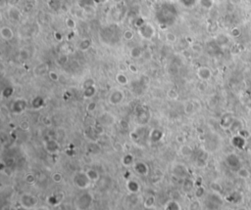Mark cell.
<instances>
[{"mask_svg":"<svg viewBox=\"0 0 251 210\" xmlns=\"http://www.w3.org/2000/svg\"><path fill=\"white\" fill-rule=\"evenodd\" d=\"M93 203V196L90 192H83L77 196L75 205L78 210H88Z\"/></svg>","mask_w":251,"mask_h":210,"instance_id":"cell-1","label":"cell"},{"mask_svg":"<svg viewBox=\"0 0 251 210\" xmlns=\"http://www.w3.org/2000/svg\"><path fill=\"white\" fill-rule=\"evenodd\" d=\"M73 183L77 188H79V189L85 190L90 186L91 181L89 180L87 173H85V171H79V172H77V173L74 175Z\"/></svg>","mask_w":251,"mask_h":210,"instance_id":"cell-2","label":"cell"},{"mask_svg":"<svg viewBox=\"0 0 251 210\" xmlns=\"http://www.w3.org/2000/svg\"><path fill=\"white\" fill-rule=\"evenodd\" d=\"M37 198L31 193H24L20 196V204L23 209H34L37 205Z\"/></svg>","mask_w":251,"mask_h":210,"instance_id":"cell-3","label":"cell"},{"mask_svg":"<svg viewBox=\"0 0 251 210\" xmlns=\"http://www.w3.org/2000/svg\"><path fill=\"white\" fill-rule=\"evenodd\" d=\"M137 31L141 38L145 40H150L155 34V28L150 23H144L141 26L137 29Z\"/></svg>","mask_w":251,"mask_h":210,"instance_id":"cell-4","label":"cell"},{"mask_svg":"<svg viewBox=\"0 0 251 210\" xmlns=\"http://www.w3.org/2000/svg\"><path fill=\"white\" fill-rule=\"evenodd\" d=\"M125 99V93L121 89H115L112 91L108 97V102L112 106H118L120 105Z\"/></svg>","mask_w":251,"mask_h":210,"instance_id":"cell-5","label":"cell"},{"mask_svg":"<svg viewBox=\"0 0 251 210\" xmlns=\"http://www.w3.org/2000/svg\"><path fill=\"white\" fill-rule=\"evenodd\" d=\"M44 149L48 154H56L60 150V144L54 138L48 137V139L44 142Z\"/></svg>","mask_w":251,"mask_h":210,"instance_id":"cell-6","label":"cell"},{"mask_svg":"<svg viewBox=\"0 0 251 210\" xmlns=\"http://www.w3.org/2000/svg\"><path fill=\"white\" fill-rule=\"evenodd\" d=\"M28 107V103L24 99H17L14 103L12 104V111L16 115H21L22 112H24Z\"/></svg>","mask_w":251,"mask_h":210,"instance_id":"cell-7","label":"cell"},{"mask_svg":"<svg viewBox=\"0 0 251 210\" xmlns=\"http://www.w3.org/2000/svg\"><path fill=\"white\" fill-rule=\"evenodd\" d=\"M226 162L229 168H232L233 170L237 171L240 168V160L237 154H232L227 157L226 158Z\"/></svg>","mask_w":251,"mask_h":210,"instance_id":"cell-8","label":"cell"},{"mask_svg":"<svg viewBox=\"0 0 251 210\" xmlns=\"http://www.w3.org/2000/svg\"><path fill=\"white\" fill-rule=\"evenodd\" d=\"M133 169H135L136 173L140 176L145 177L149 173L148 165L145 162H143V161H137V162H135V164H133Z\"/></svg>","mask_w":251,"mask_h":210,"instance_id":"cell-9","label":"cell"},{"mask_svg":"<svg viewBox=\"0 0 251 210\" xmlns=\"http://www.w3.org/2000/svg\"><path fill=\"white\" fill-rule=\"evenodd\" d=\"M173 174L177 177V178L185 179V178H188V171L186 170V168L184 167V165L177 164V165H175L174 168H173Z\"/></svg>","mask_w":251,"mask_h":210,"instance_id":"cell-10","label":"cell"},{"mask_svg":"<svg viewBox=\"0 0 251 210\" xmlns=\"http://www.w3.org/2000/svg\"><path fill=\"white\" fill-rule=\"evenodd\" d=\"M197 76L199 79H201L202 81H207L209 80L212 76V72L210 71V68H208L207 67H200L197 69Z\"/></svg>","mask_w":251,"mask_h":210,"instance_id":"cell-11","label":"cell"},{"mask_svg":"<svg viewBox=\"0 0 251 210\" xmlns=\"http://www.w3.org/2000/svg\"><path fill=\"white\" fill-rule=\"evenodd\" d=\"M0 35H1V37L4 40L10 41L12 40L14 37V31L10 26L3 25L1 26V29H0Z\"/></svg>","mask_w":251,"mask_h":210,"instance_id":"cell-12","label":"cell"},{"mask_svg":"<svg viewBox=\"0 0 251 210\" xmlns=\"http://www.w3.org/2000/svg\"><path fill=\"white\" fill-rule=\"evenodd\" d=\"M126 187H127V190L129 191L131 193H136L140 190V183H138L137 181H136V180H132V179H131V180H129L127 182Z\"/></svg>","mask_w":251,"mask_h":210,"instance_id":"cell-13","label":"cell"},{"mask_svg":"<svg viewBox=\"0 0 251 210\" xmlns=\"http://www.w3.org/2000/svg\"><path fill=\"white\" fill-rule=\"evenodd\" d=\"M7 13H8V17L14 21H19L21 19V16H22L20 10L17 7H10L7 11Z\"/></svg>","mask_w":251,"mask_h":210,"instance_id":"cell-14","label":"cell"},{"mask_svg":"<svg viewBox=\"0 0 251 210\" xmlns=\"http://www.w3.org/2000/svg\"><path fill=\"white\" fill-rule=\"evenodd\" d=\"M234 119H233V117L232 115H229V114H227L225 115L223 117H222V119H221V126L223 128H225V129H229L232 126V124L233 123Z\"/></svg>","mask_w":251,"mask_h":210,"instance_id":"cell-15","label":"cell"},{"mask_svg":"<svg viewBox=\"0 0 251 210\" xmlns=\"http://www.w3.org/2000/svg\"><path fill=\"white\" fill-rule=\"evenodd\" d=\"M100 123L103 125H111L113 124L115 122V118L113 115H111L108 112H106V114H103L102 115L100 116Z\"/></svg>","mask_w":251,"mask_h":210,"instance_id":"cell-16","label":"cell"},{"mask_svg":"<svg viewBox=\"0 0 251 210\" xmlns=\"http://www.w3.org/2000/svg\"><path fill=\"white\" fill-rule=\"evenodd\" d=\"M179 153H180V155H183V157L188 158V157H190V155L192 154V153H193V150H192V148L190 146H188V145L183 144V145H180Z\"/></svg>","mask_w":251,"mask_h":210,"instance_id":"cell-17","label":"cell"},{"mask_svg":"<svg viewBox=\"0 0 251 210\" xmlns=\"http://www.w3.org/2000/svg\"><path fill=\"white\" fill-rule=\"evenodd\" d=\"M163 135L164 133L161 130H159V129H153V130H151L150 134H149V138H150L152 142H158L162 139Z\"/></svg>","mask_w":251,"mask_h":210,"instance_id":"cell-18","label":"cell"},{"mask_svg":"<svg viewBox=\"0 0 251 210\" xmlns=\"http://www.w3.org/2000/svg\"><path fill=\"white\" fill-rule=\"evenodd\" d=\"M122 164L124 166H132L135 164V157L132 154H126L124 157L122 158Z\"/></svg>","mask_w":251,"mask_h":210,"instance_id":"cell-19","label":"cell"},{"mask_svg":"<svg viewBox=\"0 0 251 210\" xmlns=\"http://www.w3.org/2000/svg\"><path fill=\"white\" fill-rule=\"evenodd\" d=\"M85 173H87V177L89 178V180L91 182H97L99 179H100V175L98 173L97 170H95L93 168H89V169H87L85 171Z\"/></svg>","mask_w":251,"mask_h":210,"instance_id":"cell-20","label":"cell"},{"mask_svg":"<svg viewBox=\"0 0 251 210\" xmlns=\"http://www.w3.org/2000/svg\"><path fill=\"white\" fill-rule=\"evenodd\" d=\"M96 93V88L94 85H90L87 87H84L83 90V98L84 99H91Z\"/></svg>","mask_w":251,"mask_h":210,"instance_id":"cell-21","label":"cell"},{"mask_svg":"<svg viewBox=\"0 0 251 210\" xmlns=\"http://www.w3.org/2000/svg\"><path fill=\"white\" fill-rule=\"evenodd\" d=\"M115 79H116V81L122 86L128 85V83H129V78H128V76L125 74V72H118L116 74Z\"/></svg>","mask_w":251,"mask_h":210,"instance_id":"cell-22","label":"cell"},{"mask_svg":"<svg viewBox=\"0 0 251 210\" xmlns=\"http://www.w3.org/2000/svg\"><path fill=\"white\" fill-rule=\"evenodd\" d=\"M91 44H92V42H91V40H90L89 38H84V39H83L81 42L79 43L78 47H79V49L81 50V51L84 52V51L88 50L89 48L91 47Z\"/></svg>","mask_w":251,"mask_h":210,"instance_id":"cell-23","label":"cell"},{"mask_svg":"<svg viewBox=\"0 0 251 210\" xmlns=\"http://www.w3.org/2000/svg\"><path fill=\"white\" fill-rule=\"evenodd\" d=\"M244 144H245V139L243 137H241L240 135H237L236 137H233V145L236 148L242 149L244 147Z\"/></svg>","mask_w":251,"mask_h":210,"instance_id":"cell-24","label":"cell"},{"mask_svg":"<svg viewBox=\"0 0 251 210\" xmlns=\"http://www.w3.org/2000/svg\"><path fill=\"white\" fill-rule=\"evenodd\" d=\"M43 105H44V101L39 96H37V97H35V98H34L33 100H31V107H33L34 110L40 109V107H42V106H43Z\"/></svg>","mask_w":251,"mask_h":210,"instance_id":"cell-25","label":"cell"},{"mask_svg":"<svg viewBox=\"0 0 251 210\" xmlns=\"http://www.w3.org/2000/svg\"><path fill=\"white\" fill-rule=\"evenodd\" d=\"M131 57L133 58V59H140L142 57L143 55V51H142V48L140 47V46H136V47H133L132 49L131 50Z\"/></svg>","mask_w":251,"mask_h":210,"instance_id":"cell-26","label":"cell"},{"mask_svg":"<svg viewBox=\"0 0 251 210\" xmlns=\"http://www.w3.org/2000/svg\"><path fill=\"white\" fill-rule=\"evenodd\" d=\"M48 72V66L46 64H40L39 66H37L34 69V73L36 75H43Z\"/></svg>","mask_w":251,"mask_h":210,"instance_id":"cell-27","label":"cell"},{"mask_svg":"<svg viewBox=\"0 0 251 210\" xmlns=\"http://www.w3.org/2000/svg\"><path fill=\"white\" fill-rule=\"evenodd\" d=\"M164 210H180V205L177 200H173L169 201L166 204V206H165Z\"/></svg>","mask_w":251,"mask_h":210,"instance_id":"cell-28","label":"cell"},{"mask_svg":"<svg viewBox=\"0 0 251 210\" xmlns=\"http://www.w3.org/2000/svg\"><path fill=\"white\" fill-rule=\"evenodd\" d=\"M193 186H194V182L192 181L191 179H189V178H185V179H184V184H183V189H184V191H185V192H190L192 189H193Z\"/></svg>","mask_w":251,"mask_h":210,"instance_id":"cell-29","label":"cell"},{"mask_svg":"<svg viewBox=\"0 0 251 210\" xmlns=\"http://www.w3.org/2000/svg\"><path fill=\"white\" fill-rule=\"evenodd\" d=\"M194 111H195V105H194L193 102H191V101L186 102L185 105H184V112H185V114L186 115H190Z\"/></svg>","mask_w":251,"mask_h":210,"instance_id":"cell-30","label":"cell"},{"mask_svg":"<svg viewBox=\"0 0 251 210\" xmlns=\"http://www.w3.org/2000/svg\"><path fill=\"white\" fill-rule=\"evenodd\" d=\"M135 37V31L132 29H126L123 32V38L126 41H132Z\"/></svg>","mask_w":251,"mask_h":210,"instance_id":"cell-31","label":"cell"},{"mask_svg":"<svg viewBox=\"0 0 251 210\" xmlns=\"http://www.w3.org/2000/svg\"><path fill=\"white\" fill-rule=\"evenodd\" d=\"M155 204V196H148L146 200H144V206L146 208H151Z\"/></svg>","mask_w":251,"mask_h":210,"instance_id":"cell-32","label":"cell"},{"mask_svg":"<svg viewBox=\"0 0 251 210\" xmlns=\"http://www.w3.org/2000/svg\"><path fill=\"white\" fill-rule=\"evenodd\" d=\"M179 93H178V91L177 90H175V89H170L168 90V92H167V97L170 99V100H178L179 99Z\"/></svg>","mask_w":251,"mask_h":210,"instance_id":"cell-33","label":"cell"},{"mask_svg":"<svg viewBox=\"0 0 251 210\" xmlns=\"http://www.w3.org/2000/svg\"><path fill=\"white\" fill-rule=\"evenodd\" d=\"M237 172V175H238L239 178H242V179H247V178H249V176H250L249 171L247 169H245V168H239Z\"/></svg>","mask_w":251,"mask_h":210,"instance_id":"cell-34","label":"cell"},{"mask_svg":"<svg viewBox=\"0 0 251 210\" xmlns=\"http://www.w3.org/2000/svg\"><path fill=\"white\" fill-rule=\"evenodd\" d=\"M179 2L181 5H184V7L190 8V7H193L197 3V0H179Z\"/></svg>","mask_w":251,"mask_h":210,"instance_id":"cell-35","label":"cell"},{"mask_svg":"<svg viewBox=\"0 0 251 210\" xmlns=\"http://www.w3.org/2000/svg\"><path fill=\"white\" fill-rule=\"evenodd\" d=\"M14 94V88L13 87H6L2 91V97L3 98H10Z\"/></svg>","mask_w":251,"mask_h":210,"instance_id":"cell-36","label":"cell"},{"mask_svg":"<svg viewBox=\"0 0 251 210\" xmlns=\"http://www.w3.org/2000/svg\"><path fill=\"white\" fill-rule=\"evenodd\" d=\"M51 178H52V181L54 183L59 184V183H61L63 181V175L60 173V172H55V173L52 174Z\"/></svg>","mask_w":251,"mask_h":210,"instance_id":"cell-37","label":"cell"},{"mask_svg":"<svg viewBox=\"0 0 251 210\" xmlns=\"http://www.w3.org/2000/svg\"><path fill=\"white\" fill-rule=\"evenodd\" d=\"M165 37H166V40L170 43H175L177 41V35L173 33V32H166Z\"/></svg>","mask_w":251,"mask_h":210,"instance_id":"cell-38","label":"cell"},{"mask_svg":"<svg viewBox=\"0 0 251 210\" xmlns=\"http://www.w3.org/2000/svg\"><path fill=\"white\" fill-rule=\"evenodd\" d=\"M200 208H201V205L198 200H193L189 203L188 210H200Z\"/></svg>","mask_w":251,"mask_h":210,"instance_id":"cell-39","label":"cell"},{"mask_svg":"<svg viewBox=\"0 0 251 210\" xmlns=\"http://www.w3.org/2000/svg\"><path fill=\"white\" fill-rule=\"evenodd\" d=\"M57 61H58V64H65L69 61V57H68V55H66V54H62V55L58 57Z\"/></svg>","mask_w":251,"mask_h":210,"instance_id":"cell-40","label":"cell"},{"mask_svg":"<svg viewBox=\"0 0 251 210\" xmlns=\"http://www.w3.org/2000/svg\"><path fill=\"white\" fill-rule=\"evenodd\" d=\"M48 202H49V204H51V205H56V204L60 202V200L55 195H53L48 197Z\"/></svg>","mask_w":251,"mask_h":210,"instance_id":"cell-41","label":"cell"},{"mask_svg":"<svg viewBox=\"0 0 251 210\" xmlns=\"http://www.w3.org/2000/svg\"><path fill=\"white\" fill-rule=\"evenodd\" d=\"M210 188H211L212 192H217V193H219V192H220L222 191V188H221L220 185L218 184V183H211Z\"/></svg>","mask_w":251,"mask_h":210,"instance_id":"cell-42","label":"cell"},{"mask_svg":"<svg viewBox=\"0 0 251 210\" xmlns=\"http://www.w3.org/2000/svg\"><path fill=\"white\" fill-rule=\"evenodd\" d=\"M20 58L22 59V60L26 61V60H28V59L30 58V53L26 51V49H22L20 51Z\"/></svg>","mask_w":251,"mask_h":210,"instance_id":"cell-43","label":"cell"},{"mask_svg":"<svg viewBox=\"0 0 251 210\" xmlns=\"http://www.w3.org/2000/svg\"><path fill=\"white\" fill-rule=\"evenodd\" d=\"M48 76H49L52 81H58L59 80V74L55 72H48Z\"/></svg>","mask_w":251,"mask_h":210,"instance_id":"cell-44","label":"cell"},{"mask_svg":"<svg viewBox=\"0 0 251 210\" xmlns=\"http://www.w3.org/2000/svg\"><path fill=\"white\" fill-rule=\"evenodd\" d=\"M66 25L69 29H75L76 28V21H74V19L72 18H68L66 20Z\"/></svg>","mask_w":251,"mask_h":210,"instance_id":"cell-45","label":"cell"},{"mask_svg":"<svg viewBox=\"0 0 251 210\" xmlns=\"http://www.w3.org/2000/svg\"><path fill=\"white\" fill-rule=\"evenodd\" d=\"M26 182L29 184H34L35 183V176L34 174H28L26 176Z\"/></svg>","mask_w":251,"mask_h":210,"instance_id":"cell-46","label":"cell"},{"mask_svg":"<svg viewBox=\"0 0 251 210\" xmlns=\"http://www.w3.org/2000/svg\"><path fill=\"white\" fill-rule=\"evenodd\" d=\"M42 123H43V124L45 125V126H47V127H49V126H51L52 125V120H51V118L50 117H48V116H44L43 118H42Z\"/></svg>","mask_w":251,"mask_h":210,"instance_id":"cell-47","label":"cell"},{"mask_svg":"<svg viewBox=\"0 0 251 210\" xmlns=\"http://www.w3.org/2000/svg\"><path fill=\"white\" fill-rule=\"evenodd\" d=\"M20 128L24 131H28L30 129V123L28 121H22L20 124Z\"/></svg>","mask_w":251,"mask_h":210,"instance_id":"cell-48","label":"cell"},{"mask_svg":"<svg viewBox=\"0 0 251 210\" xmlns=\"http://www.w3.org/2000/svg\"><path fill=\"white\" fill-rule=\"evenodd\" d=\"M95 109H96V103H95V102H90V103H88V105L87 107V111L88 112L93 111Z\"/></svg>","mask_w":251,"mask_h":210,"instance_id":"cell-49","label":"cell"},{"mask_svg":"<svg viewBox=\"0 0 251 210\" xmlns=\"http://www.w3.org/2000/svg\"><path fill=\"white\" fill-rule=\"evenodd\" d=\"M208 3L212 5V4H213L212 0H200L201 6H202V7H204V8H206V9H209V8H210V7H209V5H207Z\"/></svg>","mask_w":251,"mask_h":210,"instance_id":"cell-50","label":"cell"},{"mask_svg":"<svg viewBox=\"0 0 251 210\" xmlns=\"http://www.w3.org/2000/svg\"><path fill=\"white\" fill-rule=\"evenodd\" d=\"M128 69H129V66H127V64L125 63H121L119 64V71L121 72H127Z\"/></svg>","mask_w":251,"mask_h":210,"instance_id":"cell-51","label":"cell"},{"mask_svg":"<svg viewBox=\"0 0 251 210\" xmlns=\"http://www.w3.org/2000/svg\"><path fill=\"white\" fill-rule=\"evenodd\" d=\"M196 196L197 197H201L202 196L204 195V189L202 187H198L197 188V190H196Z\"/></svg>","mask_w":251,"mask_h":210,"instance_id":"cell-52","label":"cell"},{"mask_svg":"<svg viewBox=\"0 0 251 210\" xmlns=\"http://www.w3.org/2000/svg\"><path fill=\"white\" fill-rule=\"evenodd\" d=\"M129 71H130L131 72H132V73H137L138 69H137L136 66H135V64H129Z\"/></svg>","mask_w":251,"mask_h":210,"instance_id":"cell-53","label":"cell"},{"mask_svg":"<svg viewBox=\"0 0 251 210\" xmlns=\"http://www.w3.org/2000/svg\"><path fill=\"white\" fill-rule=\"evenodd\" d=\"M232 35H233V37H237V36H239V35H240V29H237V28L233 29H232Z\"/></svg>","mask_w":251,"mask_h":210,"instance_id":"cell-54","label":"cell"},{"mask_svg":"<svg viewBox=\"0 0 251 210\" xmlns=\"http://www.w3.org/2000/svg\"><path fill=\"white\" fill-rule=\"evenodd\" d=\"M20 1H21V0H9L8 3L11 7H16L20 3Z\"/></svg>","mask_w":251,"mask_h":210,"instance_id":"cell-55","label":"cell"},{"mask_svg":"<svg viewBox=\"0 0 251 210\" xmlns=\"http://www.w3.org/2000/svg\"><path fill=\"white\" fill-rule=\"evenodd\" d=\"M177 141H178L179 143H180L181 145H183V144H184V141H185V140H184V136H178V137H177Z\"/></svg>","mask_w":251,"mask_h":210,"instance_id":"cell-56","label":"cell"},{"mask_svg":"<svg viewBox=\"0 0 251 210\" xmlns=\"http://www.w3.org/2000/svg\"><path fill=\"white\" fill-rule=\"evenodd\" d=\"M2 210H17V209L11 205H5V206H3Z\"/></svg>","mask_w":251,"mask_h":210,"instance_id":"cell-57","label":"cell"},{"mask_svg":"<svg viewBox=\"0 0 251 210\" xmlns=\"http://www.w3.org/2000/svg\"><path fill=\"white\" fill-rule=\"evenodd\" d=\"M54 36L57 38V40H61V34H60V33H58V32H55Z\"/></svg>","mask_w":251,"mask_h":210,"instance_id":"cell-58","label":"cell"},{"mask_svg":"<svg viewBox=\"0 0 251 210\" xmlns=\"http://www.w3.org/2000/svg\"><path fill=\"white\" fill-rule=\"evenodd\" d=\"M107 1H108V0H95V2H98V3H105Z\"/></svg>","mask_w":251,"mask_h":210,"instance_id":"cell-59","label":"cell"},{"mask_svg":"<svg viewBox=\"0 0 251 210\" xmlns=\"http://www.w3.org/2000/svg\"><path fill=\"white\" fill-rule=\"evenodd\" d=\"M35 210H48V208L47 207H39V208H37V209H35Z\"/></svg>","mask_w":251,"mask_h":210,"instance_id":"cell-60","label":"cell"},{"mask_svg":"<svg viewBox=\"0 0 251 210\" xmlns=\"http://www.w3.org/2000/svg\"><path fill=\"white\" fill-rule=\"evenodd\" d=\"M112 1H114V2H116V3H119V2L122 1V0H112Z\"/></svg>","mask_w":251,"mask_h":210,"instance_id":"cell-61","label":"cell"},{"mask_svg":"<svg viewBox=\"0 0 251 210\" xmlns=\"http://www.w3.org/2000/svg\"><path fill=\"white\" fill-rule=\"evenodd\" d=\"M250 115H251V111H250Z\"/></svg>","mask_w":251,"mask_h":210,"instance_id":"cell-62","label":"cell"}]
</instances>
